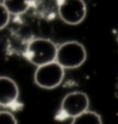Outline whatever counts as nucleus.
<instances>
[{"mask_svg":"<svg viewBox=\"0 0 118 124\" xmlns=\"http://www.w3.org/2000/svg\"><path fill=\"white\" fill-rule=\"evenodd\" d=\"M57 48L56 45L49 39L36 38L28 45L25 57L37 68L41 67L56 61Z\"/></svg>","mask_w":118,"mask_h":124,"instance_id":"1","label":"nucleus"},{"mask_svg":"<svg viewBox=\"0 0 118 124\" xmlns=\"http://www.w3.org/2000/svg\"><path fill=\"white\" fill-rule=\"evenodd\" d=\"M87 58V52L82 44L77 41L66 42L57 48L56 61L64 70L80 67Z\"/></svg>","mask_w":118,"mask_h":124,"instance_id":"2","label":"nucleus"},{"mask_svg":"<svg viewBox=\"0 0 118 124\" xmlns=\"http://www.w3.org/2000/svg\"><path fill=\"white\" fill-rule=\"evenodd\" d=\"M90 99L87 93L76 91L67 93L61 103V108L57 115V119L68 118L75 119L76 117L89 110Z\"/></svg>","mask_w":118,"mask_h":124,"instance_id":"3","label":"nucleus"},{"mask_svg":"<svg viewBox=\"0 0 118 124\" xmlns=\"http://www.w3.org/2000/svg\"><path fill=\"white\" fill-rule=\"evenodd\" d=\"M65 76V70L56 61L38 67L34 73V82L39 87L54 89L60 85Z\"/></svg>","mask_w":118,"mask_h":124,"instance_id":"4","label":"nucleus"},{"mask_svg":"<svg viewBox=\"0 0 118 124\" xmlns=\"http://www.w3.org/2000/svg\"><path fill=\"white\" fill-rule=\"evenodd\" d=\"M58 14L69 25L82 22L87 14V6L83 0H63L58 2Z\"/></svg>","mask_w":118,"mask_h":124,"instance_id":"5","label":"nucleus"},{"mask_svg":"<svg viewBox=\"0 0 118 124\" xmlns=\"http://www.w3.org/2000/svg\"><path fill=\"white\" fill-rule=\"evenodd\" d=\"M19 93V87L11 78L0 76V106H12L17 102Z\"/></svg>","mask_w":118,"mask_h":124,"instance_id":"6","label":"nucleus"},{"mask_svg":"<svg viewBox=\"0 0 118 124\" xmlns=\"http://www.w3.org/2000/svg\"><path fill=\"white\" fill-rule=\"evenodd\" d=\"M7 10L10 15H21L25 13L31 7V2L26 0H20V1H11L6 0L3 2Z\"/></svg>","mask_w":118,"mask_h":124,"instance_id":"7","label":"nucleus"},{"mask_svg":"<svg viewBox=\"0 0 118 124\" xmlns=\"http://www.w3.org/2000/svg\"><path fill=\"white\" fill-rule=\"evenodd\" d=\"M71 124H103V121L98 113L91 110H87L72 119Z\"/></svg>","mask_w":118,"mask_h":124,"instance_id":"8","label":"nucleus"},{"mask_svg":"<svg viewBox=\"0 0 118 124\" xmlns=\"http://www.w3.org/2000/svg\"><path fill=\"white\" fill-rule=\"evenodd\" d=\"M10 14L7 10L3 3H0V30L4 29L9 22Z\"/></svg>","mask_w":118,"mask_h":124,"instance_id":"9","label":"nucleus"},{"mask_svg":"<svg viewBox=\"0 0 118 124\" xmlns=\"http://www.w3.org/2000/svg\"><path fill=\"white\" fill-rule=\"evenodd\" d=\"M0 124H18V121L10 112L0 111Z\"/></svg>","mask_w":118,"mask_h":124,"instance_id":"10","label":"nucleus"}]
</instances>
